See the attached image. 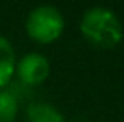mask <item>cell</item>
Returning a JSON list of instances; mask_svg holds the SVG:
<instances>
[{"label":"cell","instance_id":"cell-1","mask_svg":"<svg viewBox=\"0 0 124 122\" xmlns=\"http://www.w3.org/2000/svg\"><path fill=\"white\" fill-rule=\"evenodd\" d=\"M81 36L97 49H113L122 41V22L110 7L93 6L79 20Z\"/></svg>","mask_w":124,"mask_h":122},{"label":"cell","instance_id":"cell-2","mask_svg":"<svg viewBox=\"0 0 124 122\" xmlns=\"http://www.w3.org/2000/svg\"><path fill=\"white\" fill-rule=\"evenodd\" d=\"M65 31L63 13L56 6L43 4L29 11L25 18V32L27 36L40 45H49L59 40Z\"/></svg>","mask_w":124,"mask_h":122},{"label":"cell","instance_id":"cell-3","mask_svg":"<svg viewBox=\"0 0 124 122\" xmlns=\"http://www.w3.org/2000/svg\"><path fill=\"white\" fill-rule=\"evenodd\" d=\"M50 74V63L41 52H27L16 61L15 75L22 85L34 88L47 81Z\"/></svg>","mask_w":124,"mask_h":122},{"label":"cell","instance_id":"cell-4","mask_svg":"<svg viewBox=\"0 0 124 122\" xmlns=\"http://www.w3.org/2000/svg\"><path fill=\"white\" fill-rule=\"evenodd\" d=\"M25 122H67V119L54 104L32 100L25 108Z\"/></svg>","mask_w":124,"mask_h":122},{"label":"cell","instance_id":"cell-5","mask_svg":"<svg viewBox=\"0 0 124 122\" xmlns=\"http://www.w3.org/2000/svg\"><path fill=\"white\" fill-rule=\"evenodd\" d=\"M16 66V52L15 47L6 36L0 34V90L9 86V83L15 77Z\"/></svg>","mask_w":124,"mask_h":122},{"label":"cell","instance_id":"cell-6","mask_svg":"<svg viewBox=\"0 0 124 122\" xmlns=\"http://www.w3.org/2000/svg\"><path fill=\"white\" fill-rule=\"evenodd\" d=\"M18 100L7 88L0 90V122H15L18 115Z\"/></svg>","mask_w":124,"mask_h":122},{"label":"cell","instance_id":"cell-7","mask_svg":"<svg viewBox=\"0 0 124 122\" xmlns=\"http://www.w3.org/2000/svg\"><path fill=\"white\" fill-rule=\"evenodd\" d=\"M72 122H86L85 119H76V120H72Z\"/></svg>","mask_w":124,"mask_h":122}]
</instances>
